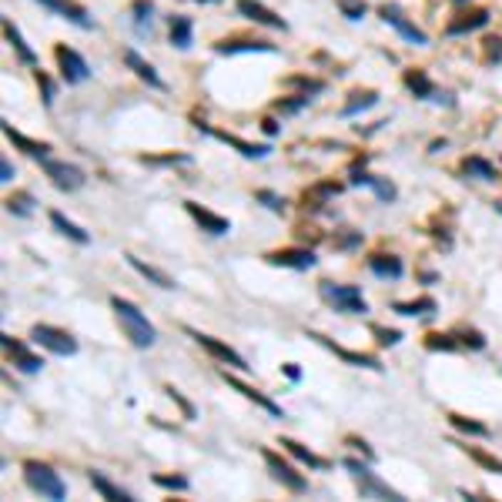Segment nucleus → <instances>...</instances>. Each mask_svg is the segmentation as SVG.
I'll return each instance as SVG.
<instances>
[{"mask_svg":"<svg viewBox=\"0 0 502 502\" xmlns=\"http://www.w3.org/2000/svg\"><path fill=\"white\" fill-rule=\"evenodd\" d=\"M235 7H238V14H245V17L255 21V24H265V27H272V31H288V21L278 17L275 11H268V7L258 4V0H238Z\"/></svg>","mask_w":502,"mask_h":502,"instance_id":"nucleus-19","label":"nucleus"},{"mask_svg":"<svg viewBox=\"0 0 502 502\" xmlns=\"http://www.w3.org/2000/svg\"><path fill=\"white\" fill-rule=\"evenodd\" d=\"M318 295L325 298L328 305H335L345 315H365L369 312V302L362 295L355 285H335V282H318Z\"/></svg>","mask_w":502,"mask_h":502,"instance_id":"nucleus-4","label":"nucleus"},{"mask_svg":"<svg viewBox=\"0 0 502 502\" xmlns=\"http://www.w3.org/2000/svg\"><path fill=\"white\" fill-rule=\"evenodd\" d=\"M452 335H456L459 345H466V349H472V352H482V349H486V335H482L479 328H466V325H459L456 332H452Z\"/></svg>","mask_w":502,"mask_h":502,"instance_id":"nucleus-40","label":"nucleus"},{"mask_svg":"<svg viewBox=\"0 0 502 502\" xmlns=\"http://www.w3.org/2000/svg\"><path fill=\"white\" fill-rule=\"evenodd\" d=\"M34 77H37V88H41V94H44V104L51 108V104H54V94H57V91H54V81H51L47 74H41V71H37Z\"/></svg>","mask_w":502,"mask_h":502,"instance_id":"nucleus-50","label":"nucleus"},{"mask_svg":"<svg viewBox=\"0 0 502 502\" xmlns=\"http://www.w3.org/2000/svg\"><path fill=\"white\" fill-rule=\"evenodd\" d=\"M41 7H47V11H54V14H61L64 21H71L74 27H84V31H91L94 27V17H91L81 4H74V0H37Z\"/></svg>","mask_w":502,"mask_h":502,"instance_id":"nucleus-18","label":"nucleus"},{"mask_svg":"<svg viewBox=\"0 0 502 502\" xmlns=\"http://www.w3.org/2000/svg\"><path fill=\"white\" fill-rule=\"evenodd\" d=\"M168 27H171V44H175L178 51H188V47H191V34H195V27H191V17H185V14H175V17L168 21Z\"/></svg>","mask_w":502,"mask_h":502,"instance_id":"nucleus-30","label":"nucleus"},{"mask_svg":"<svg viewBox=\"0 0 502 502\" xmlns=\"http://www.w3.org/2000/svg\"><path fill=\"white\" fill-rule=\"evenodd\" d=\"M4 205H7V211L17 215V218H31V215H34V195H31V191H14Z\"/></svg>","mask_w":502,"mask_h":502,"instance_id":"nucleus-37","label":"nucleus"},{"mask_svg":"<svg viewBox=\"0 0 502 502\" xmlns=\"http://www.w3.org/2000/svg\"><path fill=\"white\" fill-rule=\"evenodd\" d=\"M379 14H382V21H385V24H392L395 31L402 34L405 41H409V44H415V47H426V44H429L426 31H419V27H415L412 21H405V14L399 11L395 4H385V7H382V11H379Z\"/></svg>","mask_w":502,"mask_h":502,"instance_id":"nucleus-15","label":"nucleus"},{"mask_svg":"<svg viewBox=\"0 0 502 502\" xmlns=\"http://www.w3.org/2000/svg\"><path fill=\"white\" fill-rule=\"evenodd\" d=\"M426 349L429 352H456L459 342L456 335L449 332V335H442V332H432V335H426Z\"/></svg>","mask_w":502,"mask_h":502,"instance_id":"nucleus-42","label":"nucleus"},{"mask_svg":"<svg viewBox=\"0 0 502 502\" xmlns=\"http://www.w3.org/2000/svg\"><path fill=\"white\" fill-rule=\"evenodd\" d=\"M154 486H161V489H175V492H185L188 489V479L185 476H154Z\"/></svg>","mask_w":502,"mask_h":502,"instance_id":"nucleus-48","label":"nucleus"},{"mask_svg":"<svg viewBox=\"0 0 502 502\" xmlns=\"http://www.w3.org/2000/svg\"><path fill=\"white\" fill-rule=\"evenodd\" d=\"M436 298H415V302H395L392 305V312H399V315H432V312H436Z\"/></svg>","mask_w":502,"mask_h":502,"instance_id":"nucleus-36","label":"nucleus"},{"mask_svg":"<svg viewBox=\"0 0 502 502\" xmlns=\"http://www.w3.org/2000/svg\"><path fill=\"white\" fill-rule=\"evenodd\" d=\"M462 171H466L469 178H479V181H496V168H492L486 158H479V154L462 158Z\"/></svg>","mask_w":502,"mask_h":502,"instance_id":"nucleus-34","label":"nucleus"},{"mask_svg":"<svg viewBox=\"0 0 502 502\" xmlns=\"http://www.w3.org/2000/svg\"><path fill=\"white\" fill-rule=\"evenodd\" d=\"M262 131H265V134H278V124H275L272 118H265V121H262Z\"/></svg>","mask_w":502,"mask_h":502,"instance_id":"nucleus-55","label":"nucleus"},{"mask_svg":"<svg viewBox=\"0 0 502 502\" xmlns=\"http://www.w3.org/2000/svg\"><path fill=\"white\" fill-rule=\"evenodd\" d=\"M265 262L278 265V268H292V272H308V268L318 265V258L312 248H278V251H268Z\"/></svg>","mask_w":502,"mask_h":502,"instance_id":"nucleus-12","label":"nucleus"},{"mask_svg":"<svg viewBox=\"0 0 502 502\" xmlns=\"http://www.w3.org/2000/svg\"><path fill=\"white\" fill-rule=\"evenodd\" d=\"M355 245H362V231H345V235L335 238V248H342V251L355 248Z\"/></svg>","mask_w":502,"mask_h":502,"instance_id":"nucleus-51","label":"nucleus"},{"mask_svg":"<svg viewBox=\"0 0 502 502\" xmlns=\"http://www.w3.org/2000/svg\"><path fill=\"white\" fill-rule=\"evenodd\" d=\"M128 258V265H131L134 272L141 275V278H148L151 285H158V288H164V292H171V288H178V282L171 278V275H164L161 268H154V265H148L144 258H138V255H124Z\"/></svg>","mask_w":502,"mask_h":502,"instance_id":"nucleus-22","label":"nucleus"},{"mask_svg":"<svg viewBox=\"0 0 502 502\" xmlns=\"http://www.w3.org/2000/svg\"><path fill=\"white\" fill-rule=\"evenodd\" d=\"M365 161H369V158H359V161L352 164V185H365V188H372V191H375V198H379V201H382V205H392L395 198H399V188L392 185V181H389V178H379V175H369V171H365Z\"/></svg>","mask_w":502,"mask_h":502,"instance_id":"nucleus-9","label":"nucleus"},{"mask_svg":"<svg viewBox=\"0 0 502 502\" xmlns=\"http://www.w3.org/2000/svg\"><path fill=\"white\" fill-rule=\"evenodd\" d=\"M278 446L288 452L292 459H298L302 466H308V469H328V459H322V456H315L312 449H305L302 442H295V439H282Z\"/></svg>","mask_w":502,"mask_h":502,"instance_id":"nucleus-27","label":"nucleus"},{"mask_svg":"<svg viewBox=\"0 0 502 502\" xmlns=\"http://www.w3.org/2000/svg\"><path fill=\"white\" fill-rule=\"evenodd\" d=\"M452 4H466V0H452Z\"/></svg>","mask_w":502,"mask_h":502,"instance_id":"nucleus-58","label":"nucleus"},{"mask_svg":"<svg viewBox=\"0 0 502 502\" xmlns=\"http://www.w3.org/2000/svg\"><path fill=\"white\" fill-rule=\"evenodd\" d=\"M342 195V185H335V181H318L315 188H308L305 195H302V205L305 208H322L328 205L332 198H339Z\"/></svg>","mask_w":502,"mask_h":502,"instance_id":"nucleus-28","label":"nucleus"},{"mask_svg":"<svg viewBox=\"0 0 502 502\" xmlns=\"http://www.w3.org/2000/svg\"><path fill=\"white\" fill-rule=\"evenodd\" d=\"M452 446H459L466 456L472 459V462H479L482 469H489V472H496V476H502V462L496 456H489V452H482V449H472V446H462V442H452Z\"/></svg>","mask_w":502,"mask_h":502,"instance_id":"nucleus-39","label":"nucleus"},{"mask_svg":"<svg viewBox=\"0 0 502 502\" xmlns=\"http://www.w3.org/2000/svg\"><path fill=\"white\" fill-rule=\"evenodd\" d=\"M345 442H349V446H355V449H362V456L369 459V462H375V452H372V449H369V442H365V439L349 436V439H345Z\"/></svg>","mask_w":502,"mask_h":502,"instance_id":"nucleus-52","label":"nucleus"},{"mask_svg":"<svg viewBox=\"0 0 502 502\" xmlns=\"http://www.w3.org/2000/svg\"><path fill=\"white\" fill-rule=\"evenodd\" d=\"M405 88L412 91L419 101H436L439 98L436 84H432V81H429V74H426V71H419V67L405 71Z\"/></svg>","mask_w":502,"mask_h":502,"instance_id":"nucleus-26","label":"nucleus"},{"mask_svg":"<svg viewBox=\"0 0 502 502\" xmlns=\"http://www.w3.org/2000/svg\"><path fill=\"white\" fill-rule=\"evenodd\" d=\"M24 482L31 486L34 492H41L44 499H54V502H61V499H67V486H64V479L57 476L47 462H37V459H27L24 462Z\"/></svg>","mask_w":502,"mask_h":502,"instance_id":"nucleus-3","label":"nucleus"},{"mask_svg":"<svg viewBox=\"0 0 502 502\" xmlns=\"http://www.w3.org/2000/svg\"><path fill=\"white\" fill-rule=\"evenodd\" d=\"M379 104V91H355L352 94V101L342 108V118H355L359 111H369Z\"/></svg>","mask_w":502,"mask_h":502,"instance_id":"nucleus-35","label":"nucleus"},{"mask_svg":"<svg viewBox=\"0 0 502 502\" xmlns=\"http://www.w3.org/2000/svg\"><path fill=\"white\" fill-rule=\"evenodd\" d=\"M188 335H191V339H195L198 345H201V349H205L208 355H211V359L225 362V365H231V369H238V372H248V369H251L248 362L241 359V355H238L235 349H231L228 342H218L215 335H205V332H198V328H188Z\"/></svg>","mask_w":502,"mask_h":502,"instance_id":"nucleus-8","label":"nucleus"},{"mask_svg":"<svg viewBox=\"0 0 502 502\" xmlns=\"http://www.w3.org/2000/svg\"><path fill=\"white\" fill-rule=\"evenodd\" d=\"M262 459H265V466H268V472H272V479L282 482V489L295 492V496L308 492V479L295 469V466H292V462H285L278 452H272V449H262Z\"/></svg>","mask_w":502,"mask_h":502,"instance_id":"nucleus-5","label":"nucleus"},{"mask_svg":"<svg viewBox=\"0 0 502 502\" xmlns=\"http://www.w3.org/2000/svg\"><path fill=\"white\" fill-rule=\"evenodd\" d=\"M255 201H262V205L268 208V211H275V215H282L285 211V198H278L275 191H265V188L262 191H255Z\"/></svg>","mask_w":502,"mask_h":502,"instance_id":"nucleus-47","label":"nucleus"},{"mask_svg":"<svg viewBox=\"0 0 502 502\" xmlns=\"http://www.w3.org/2000/svg\"><path fill=\"white\" fill-rule=\"evenodd\" d=\"M0 345H4V352L14 359V365L24 372V375H37V372L44 369V359L41 355H34L24 342H17V339H11V335H0Z\"/></svg>","mask_w":502,"mask_h":502,"instance_id":"nucleus-13","label":"nucleus"},{"mask_svg":"<svg viewBox=\"0 0 502 502\" xmlns=\"http://www.w3.org/2000/svg\"><path fill=\"white\" fill-rule=\"evenodd\" d=\"M185 211L198 221V228L208 231V235H215V238H218V235H228V231H231V221L225 218V215H215V211L201 208L198 201H185Z\"/></svg>","mask_w":502,"mask_h":502,"instance_id":"nucleus-17","label":"nucleus"},{"mask_svg":"<svg viewBox=\"0 0 502 502\" xmlns=\"http://www.w3.org/2000/svg\"><path fill=\"white\" fill-rule=\"evenodd\" d=\"M369 268L379 275V278H385V282H389V278L395 282V278H402V272H405V265L399 255H382V251L369 255Z\"/></svg>","mask_w":502,"mask_h":502,"instance_id":"nucleus-23","label":"nucleus"},{"mask_svg":"<svg viewBox=\"0 0 502 502\" xmlns=\"http://www.w3.org/2000/svg\"><path fill=\"white\" fill-rule=\"evenodd\" d=\"M91 486H94V489L101 492V496H104V499H111V502H134V496L131 492H124L121 489V486H114V482L108 479V476H104V472H98V469H91Z\"/></svg>","mask_w":502,"mask_h":502,"instance_id":"nucleus-29","label":"nucleus"},{"mask_svg":"<svg viewBox=\"0 0 502 502\" xmlns=\"http://www.w3.org/2000/svg\"><path fill=\"white\" fill-rule=\"evenodd\" d=\"M111 308H114V318H118L124 339L131 342L134 349H151L154 342H158V328L148 322V315L134 302H128V298H121V295H111Z\"/></svg>","mask_w":502,"mask_h":502,"instance_id":"nucleus-1","label":"nucleus"},{"mask_svg":"<svg viewBox=\"0 0 502 502\" xmlns=\"http://www.w3.org/2000/svg\"><path fill=\"white\" fill-rule=\"evenodd\" d=\"M215 54H275V44L268 41H251V37H238V41H218Z\"/></svg>","mask_w":502,"mask_h":502,"instance_id":"nucleus-21","label":"nucleus"},{"mask_svg":"<svg viewBox=\"0 0 502 502\" xmlns=\"http://www.w3.org/2000/svg\"><path fill=\"white\" fill-rule=\"evenodd\" d=\"M486 51H489V61L492 57H502V37H489V41H486Z\"/></svg>","mask_w":502,"mask_h":502,"instance_id":"nucleus-53","label":"nucleus"},{"mask_svg":"<svg viewBox=\"0 0 502 502\" xmlns=\"http://www.w3.org/2000/svg\"><path fill=\"white\" fill-rule=\"evenodd\" d=\"M4 37H7V44L17 51V57H21L24 64H37V54H34L31 47L24 44V37H21V31L14 27V21L11 17H4Z\"/></svg>","mask_w":502,"mask_h":502,"instance_id":"nucleus-31","label":"nucleus"},{"mask_svg":"<svg viewBox=\"0 0 502 502\" xmlns=\"http://www.w3.org/2000/svg\"><path fill=\"white\" fill-rule=\"evenodd\" d=\"M54 61H57V71H61V77H64L67 84H81V81H88V77H91L88 61L77 54L74 47L57 44L54 47Z\"/></svg>","mask_w":502,"mask_h":502,"instance_id":"nucleus-10","label":"nucleus"},{"mask_svg":"<svg viewBox=\"0 0 502 502\" xmlns=\"http://www.w3.org/2000/svg\"><path fill=\"white\" fill-rule=\"evenodd\" d=\"M51 225H54V228L61 231L64 238L77 241V245H91V235H88V231L81 228V225H74V221H71V218H64L61 211H51Z\"/></svg>","mask_w":502,"mask_h":502,"instance_id":"nucleus-32","label":"nucleus"},{"mask_svg":"<svg viewBox=\"0 0 502 502\" xmlns=\"http://www.w3.org/2000/svg\"><path fill=\"white\" fill-rule=\"evenodd\" d=\"M31 342L34 345H41V349L54 352V355H74L77 352V339L64 328H54V325H37L31 328Z\"/></svg>","mask_w":502,"mask_h":502,"instance_id":"nucleus-6","label":"nucleus"},{"mask_svg":"<svg viewBox=\"0 0 502 502\" xmlns=\"http://www.w3.org/2000/svg\"><path fill=\"white\" fill-rule=\"evenodd\" d=\"M124 64L131 67V71H134L138 77H141V81H148V88L164 91V81L158 77V71H154V67L148 64V61H144V57L138 54V51H131V47H128V51H124Z\"/></svg>","mask_w":502,"mask_h":502,"instance_id":"nucleus-24","label":"nucleus"},{"mask_svg":"<svg viewBox=\"0 0 502 502\" xmlns=\"http://www.w3.org/2000/svg\"><path fill=\"white\" fill-rule=\"evenodd\" d=\"M0 128H4V138L14 144V148H21L27 158H37V161H44L47 154H51V144L44 141H34V138H27V134L14 131V124H7V121H0Z\"/></svg>","mask_w":502,"mask_h":502,"instance_id":"nucleus-20","label":"nucleus"},{"mask_svg":"<svg viewBox=\"0 0 502 502\" xmlns=\"http://www.w3.org/2000/svg\"><path fill=\"white\" fill-rule=\"evenodd\" d=\"M372 335L379 345H399L402 342V332L399 328H385V325H372Z\"/></svg>","mask_w":502,"mask_h":502,"instance_id":"nucleus-46","label":"nucleus"},{"mask_svg":"<svg viewBox=\"0 0 502 502\" xmlns=\"http://www.w3.org/2000/svg\"><path fill=\"white\" fill-rule=\"evenodd\" d=\"M164 392H168V399H171V402H175V405H178V409H181V415H185L188 422H195V419H198V412H195V405L188 402L185 395H181V392H178V389H175V385H164Z\"/></svg>","mask_w":502,"mask_h":502,"instance_id":"nucleus-43","label":"nucleus"},{"mask_svg":"<svg viewBox=\"0 0 502 502\" xmlns=\"http://www.w3.org/2000/svg\"><path fill=\"white\" fill-rule=\"evenodd\" d=\"M308 339H315L318 345H325L328 352H335L342 362H349V365H355V369H369V372H382V362L375 359V355H365V352H349L342 349V345H335L332 339H325V335H318V332H308Z\"/></svg>","mask_w":502,"mask_h":502,"instance_id":"nucleus-14","label":"nucleus"},{"mask_svg":"<svg viewBox=\"0 0 502 502\" xmlns=\"http://www.w3.org/2000/svg\"><path fill=\"white\" fill-rule=\"evenodd\" d=\"M285 88H302V94H318V91H325V81H315V77H288Z\"/></svg>","mask_w":502,"mask_h":502,"instance_id":"nucleus-44","label":"nucleus"},{"mask_svg":"<svg viewBox=\"0 0 502 502\" xmlns=\"http://www.w3.org/2000/svg\"><path fill=\"white\" fill-rule=\"evenodd\" d=\"M0 181H4V185H7V181H14V164L7 161V158L0 161Z\"/></svg>","mask_w":502,"mask_h":502,"instance_id":"nucleus-54","label":"nucleus"},{"mask_svg":"<svg viewBox=\"0 0 502 502\" xmlns=\"http://www.w3.org/2000/svg\"><path fill=\"white\" fill-rule=\"evenodd\" d=\"M342 469L352 476V482L359 486L362 499H392V502H405V496L399 489H392L389 482H382L375 472H372V462L365 459H342Z\"/></svg>","mask_w":502,"mask_h":502,"instance_id":"nucleus-2","label":"nucleus"},{"mask_svg":"<svg viewBox=\"0 0 502 502\" xmlns=\"http://www.w3.org/2000/svg\"><path fill=\"white\" fill-rule=\"evenodd\" d=\"M339 11L349 17V21H362L365 17V4L362 0H339Z\"/></svg>","mask_w":502,"mask_h":502,"instance_id":"nucleus-49","label":"nucleus"},{"mask_svg":"<svg viewBox=\"0 0 502 502\" xmlns=\"http://www.w3.org/2000/svg\"><path fill=\"white\" fill-rule=\"evenodd\" d=\"M141 161L144 164H191V154H141Z\"/></svg>","mask_w":502,"mask_h":502,"instance_id":"nucleus-45","label":"nucleus"},{"mask_svg":"<svg viewBox=\"0 0 502 502\" xmlns=\"http://www.w3.org/2000/svg\"><path fill=\"white\" fill-rule=\"evenodd\" d=\"M312 104V94H292V98H278L275 101V111L278 114H298L302 108Z\"/></svg>","mask_w":502,"mask_h":502,"instance_id":"nucleus-41","label":"nucleus"},{"mask_svg":"<svg viewBox=\"0 0 502 502\" xmlns=\"http://www.w3.org/2000/svg\"><path fill=\"white\" fill-rule=\"evenodd\" d=\"M131 24L138 34H151L154 24V4L151 0H134L131 4Z\"/></svg>","mask_w":502,"mask_h":502,"instance_id":"nucleus-33","label":"nucleus"},{"mask_svg":"<svg viewBox=\"0 0 502 502\" xmlns=\"http://www.w3.org/2000/svg\"><path fill=\"white\" fill-rule=\"evenodd\" d=\"M221 379L228 382V389H235V392H238V395H245L248 402H255V405H258V409H265V412L272 415V419H285L282 405H278V402H272L268 395H262V392H258V389H255V385H245V382H241V379H235V375H228V369L221 372Z\"/></svg>","mask_w":502,"mask_h":502,"instance_id":"nucleus-16","label":"nucleus"},{"mask_svg":"<svg viewBox=\"0 0 502 502\" xmlns=\"http://www.w3.org/2000/svg\"><path fill=\"white\" fill-rule=\"evenodd\" d=\"M195 128H198L201 134H211V138H218L221 144L235 148L241 158H268V154H272V148H268V144H251V141H245V138H238V134H228V131H218V128H211V124H205V121H198Z\"/></svg>","mask_w":502,"mask_h":502,"instance_id":"nucleus-11","label":"nucleus"},{"mask_svg":"<svg viewBox=\"0 0 502 502\" xmlns=\"http://www.w3.org/2000/svg\"><path fill=\"white\" fill-rule=\"evenodd\" d=\"M449 426L459 429V432H466V436H479V439L489 436V426H482L476 419H466V415H459V412H449Z\"/></svg>","mask_w":502,"mask_h":502,"instance_id":"nucleus-38","label":"nucleus"},{"mask_svg":"<svg viewBox=\"0 0 502 502\" xmlns=\"http://www.w3.org/2000/svg\"><path fill=\"white\" fill-rule=\"evenodd\" d=\"M41 164H44V175L51 178V185H54L57 191H81L84 181H88V175H84L77 164L54 161V158H44Z\"/></svg>","mask_w":502,"mask_h":502,"instance_id":"nucleus-7","label":"nucleus"},{"mask_svg":"<svg viewBox=\"0 0 502 502\" xmlns=\"http://www.w3.org/2000/svg\"><path fill=\"white\" fill-rule=\"evenodd\" d=\"M285 375H288V379H302V372H298V365H285Z\"/></svg>","mask_w":502,"mask_h":502,"instance_id":"nucleus-56","label":"nucleus"},{"mask_svg":"<svg viewBox=\"0 0 502 502\" xmlns=\"http://www.w3.org/2000/svg\"><path fill=\"white\" fill-rule=\"evenodd\" d=\"M489 24V11H469V14H459L456 21H449L446 34L449 37H459V34H469V31H479V27H486Z\"/></svg>","mask_w":502,"mask_h":502,"instance_id":"nucleus-25","label":"nucleus"},{"mask_svg":"<svg viewBox=\"0 0 502 502\" xmlns=\"http://www.w3.org/2000/svg\"><path fill=\"white\" fill-rule=\"evenodd\" d=\"M198 4H218V0H198Z\"/></svg>","mask_w":502,"mask_h":502,"instance_id":"nucleus-57","label":"nucleus"}]
</instances>
